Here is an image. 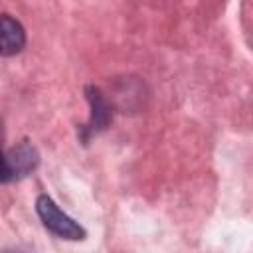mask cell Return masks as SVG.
Listing matches in <instances>:
<instances>
[{
	"mask_svg": "<svg viewBox=\"0 0 253 253\" xmlns=\"http://www.w3.org/2000/svg\"><path fill=\"white\" fill-rule=\"evenodd\" d=\"M6 158L12 168L14 180H20V178L32 174L40 164V154H38L36 146L28 140H22L16 146H12L10 150H6Z\"/></svg>",
	"mask_w": 253,
	"mask_h": 253,
	"instance_id": "obj_4",
	"label": "cell"
},
{
	"mask_svg": "<svg viewBox=\"0 0 253 253\" xmlns=\"http://www.w3.org/2000/svg\"><path fill=\"white\" fill-rule=\"evenodd\" d=\"M85 95L91 105V119H89V125L83 128V140H89V136H93L109 126V123L113 119V111H111V103L105 99V95L101 93L99 87L87 85Z\"/></svg>",
	"mask_w": 253,
	"mask_h": 253,
	"instance_id": "obj_2",
	"label": "cell"
},
{
	"mask_svg": "<svg viewBox=\"0 0 253 253\" xmlns=\"http://www.w3.org/2000/svg\"><path fill=\"white\" fill-rule=\"evenodd\" d=\"M26 45L24 26L10 14H0V57H12Z\"/></svg>",
	"mask_w": 253,
	"mask_h": 253,
	"instance_id": "obj_3",
	"label": "cell"
},
{
	"mask_svg": "<svg viewBox=\"0 0 253 253\" xmlns=\"http://www.w3.org/2000/svg\"><path fill=\"white\" fill-rule=\"evenodd\" d=\"M36 211L43 223V227L47 231H51L53 235L61 237V239H69V241H81L87 237V231L83 225H79L73 217H69L65 211L59 210V206L47 196L42 194L36 200Z\"/></svg>",
	"mask_w": 253,
	"mask_h": 253,
	"instance_id": "obj_1",
	"label": "cell"
},
{
	"mask_svg": "<svg viewBox=\"0 0 253 253\" xmlns=\"http://www.w3.org/2000/svg\"><path fill=\"white\" fill-rule=\"evenodd\" d=\"M0 182H2V184L14 182V174H12V168H10V164H8L6 150H2V146H0Z\"/></svg>",
	"mask_w": 253,
	"mask_h": 253,
	"instance_id": "obj_5",
	"label": "cell"
}]
</instances>
